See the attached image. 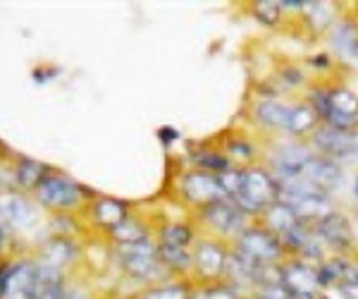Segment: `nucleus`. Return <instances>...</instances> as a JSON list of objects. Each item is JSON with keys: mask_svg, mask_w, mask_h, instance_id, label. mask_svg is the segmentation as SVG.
<instances>
[{"mask_svg": "<svg viewBox=\"0 0 358 299\" xmlns=\"http://www.w3.org/2000/svg\"><path fill=\"white\" fill-rule=\"evenodd\" d=\"M282 197L280 180L273 177L270 172L248 168L239 172V182H236L234 192L229 199L239 206L244 214H265L270 206H275Z\"/></svg>", "mask_w": 358, "mask_h": 299, "instance_id": "obj_1", "label": "nucleus"}, {"mask_svg": "<svg viewBox=\"0 0 358 299\" xmlns=\"http://www.w3.org/2000/svg\"><path fill=\"white\" fill-rule=\"evenodd\" d=\"M313 111L325 120L327 127L334 130H356L358 123V96L349 89L315 91Z\"/></svg>", "mask_w": 358, "mask_h": 299, "instance_id": "obj_2", "label": "nucleus"}, {"mask_svg": "<svg viewBox=\"0 0 358 299\" xmlns=\"http://www.w3.org/2000/svg\"><path fill=\"white\" fill-rule=\"evenodd\" d=\"M282 251H285V244L270 230L246 228L236 237V254L256 266H270V263L280 261Z\"/></svg>", "mask_w": 358, "mask_h": 299, "instance_id": "obj_3", "label": "nucleus"}, {"mask_svg": "<svg viewBox=\"0 0 358 299\" xmlns=\"http://www.w3.org/2000/svg\"><path fill=\"white\" fill-rule=\"evenodd\" d=\"M315 148L330 160H342L358 153V132L356 130H334L327 125H320L313 132Z\"/></svg>", "mask_w": 358, "mask_h": 299, "instance_id": "obj_4", "label": "nucleus"}, {"mask_svg": "<svg viewBox=\"0 0 358 299\" xmlns=\"http://www.w3.org/2000/svg\"><path fill=\"white\" fill-rule=\"evenodd\" d=\"M38 266L34 263H17V266H0V299H31L36 290Z\"/></svg>", "mask_w": 358, "mask_h": 299, "instance_id": "obj_5", "label": "nucleus"}, {"mask_svg": "<svg viewBox=\"0 0 358 299\" xmlns=\"http://www.w3.org/2000/svg\"><path fill=\"white\" fill-rule=\"evenodd\" d=\"M280 285L285 287L287 297L294 299H315L320 290L317 271L301 261H289L280 268Z\"/></svg>", "mask_w": 358, "mask_h": 299, "instance_id": "obj_6", "label": "nucleus"}, {"mask_svg": "<svg viewBox=\"0 0 358 299\" xmlns=\"http://www.w3.org/2000/svg\"><path fill=\"white\" fill-rule=\"evenodd\" d=\"M158 249L148 239L120 244V261L136 278H148L158 271Z\"/></svg>", "mask_w": 358, "mask_h": 299, "instance_id": "obj_7", "label": "nucleus"}, {"mask_svg": "<svg viewBox=\"0 0 358 299\" xmlns=\"http://www.w3.org/2000/svg\"><path fill=\"white\" fill-rule=\"evenodd\" d=\"M182 192L192 204H201V206L227 199V192H224L220 177H215L213 172H189V175H184Z\"/></svg>", "mask_w": 358, "mask_h": 299, "instance_id": "obj_8", "label": "nucleus"}, {"mask_svg": "<svg viewBox=\"0 0 358 299\" xmlns=\"http://www.w3.org/2000/svg\"><path fill=\"white\" fill-rule=\"evenodd\" d=\"M203 221L220 235H236L244 230V211L232 199H220L206 206Z\"/></svg>", "mask_w": 358, "mask_h": 299, "instance_id": "obj_9", "label": "nucleus"}, {"mask_svg": "<svg viewBox=\"0 0 358 299\" xmlns=\"http://www.w3.org/2000/svg\"><path fill=\"white\" fill-rule=\"evenodd\" d=\"M313 158V153L303 146V144H287L280 146L273 153V168L277 172V180H299L303 175V168L308 165V160Z\"/></svg>", "mask_w": 358, "mask_h": 299, "instance_id": "obj_10", "label": "nucleus"}, {"mask_svg": "<svg viewBox=\"0 0 358 299\" xmlns=\"http://www.w3.org/2000/svg\"><path fill=\"white\" fill-rule=\"evenodd\" d=\"M38 199L53 209H72L82 201V189L65 177H43L38 182Z\"/></svg>", "mask_w": 358, "mask_h": 299, "instance_id": "obj_11", "label": "nucleus"}, {"mask_svg": "<svg viewBox=\"0 0 358 299\" xmlns=\"http://www.w3.org/2000/svg\"><path fill=\"white\" fill-rule=\"evenodd\" d=\"M299 180L310 182L313 187L322 189V192L327 194L342 185V168L325 156H313L308 160V165L303 168V175L299 177Z\"/></svg>", "mask_w": 358, "mask_h": 299, "instance_id": "obj_12", "label": "nucleus"}, {"mask_svg": "<svg viewBox=\"0 0 358 299\" xmlns=\"http://www.w3.org/2000/svg\"><path fill=\"white\" fill-rule=\"evenodd\" d=\"M313 228H315V232L320 235L322 242L334 246V249H346V246H351V239H354L346 218L332 214V211L327 216H322L317 223H313Z\"/></svg>", "mask_w": 358, "mask_h": 299, "instance_id": "obj_13", "label": "nucleus"}, {"mask_svg": "<svg viewBox=\"0 0 358 299\" xmlns=\"http://www.w3.org/2000/svg\"><path fill=\"white\" fill-rule=\"evenodd\" d=\"M194 261H196L199 273L203 275L206 280H217V278H222L229 256L224 254L222 246H217L213 242H201L194 254Z\"/></svg>", "mask_w": 358, "mask_h": 299, "instance_id": "obj_14", "label": "nucleus"}, {"mask_svg": "<svg viewBox=\"0 0 358 299\" xmlns=\"http://www.w3.org/2000/svg\"><path fill=\"white\" fill-rule=\"evenodd\" d=\"M34 209L27 199L22 197H3L0 199V230L3 225L24 228L34 221Z\"/></svg>", "mask_w": 358, "mask_h": 299, "instance_id": "obj_15", "label": "nucleus"}, {"mask_svg": "<svg viewBox=\"0 0 358 299\" xmlns=\"http://www.w3.org/2000/svg\"><path fill=\"white\" fill-rule=\"evenodd\" d=\"M289 115H292V106L280 101H263L256 106V120L263 127L270 130H287Z\"/></svg>", "mask_w": 358, "mask_h": 299, "instance_id": "obj_16", "label": "nucleus"}, {"mask_svg": "<svg viewBox=\"0 0 358 299\" xmlns=\"http://www.w3.org/2000/svg\"><path fill=\"white\" fill-rule=\"evenodd\" d=\"M265 218H268V230L273 235H277L280 239L301 223L296 216H294V211L289 209V206L282 204V201H277L275 206H270V209L265 211Z\"/></svg>", "mask_w": 358, "mask_h": 299, "instance_id": "obj_17", "label": "nucleus"}, {"mask_svg": "<svg viewBox=\"0 0 358 299\" xmlns=\"http://www.w3.org/2000/svg\"><path fill=\"white\" fill-rule=\"evenodd\" d=\"M31 299H62V290H60V278H57V268L45 263V266H38L36 273V290H34Z\"/></svg>", "mask_w": 358, "mask_h": 299, "instance_id": "obj_18", "label": "nucleus"}, {"mask_svg": "<svg viewBox=\"0 0 358 299\" xmlns=\"http://www.w3.org/2000/svg\"><path fill=\"white\" fill-rule=\"evenodd\" d=\"M317 113L313 111V106H292L289 123H287V132L292 134H306V132H313L317 127Z\"/></svg>", "mask_w": 358, "mask_h": 299, "instance_id": "obj_19", "label": "nucleus"}, {"mask_svg": "<svg viewBox=\"0 0 358 299\" xmlns=\"http://www.w3.org/2000/svg\"><path fill=\"white\" fill-rule=\"evenodd\" d=\"M96 221L103 223V225H110L115 230L120 223L127 221V209L115 199H101L96 204Z\"/></svg>", "mask_w": 358, "mask_h": 299, "instance_id": "obj_20", "label": "nucleus"}, {"mask_svg": "<svg viewBox=\"0 0 358 299\" xmlns=\"http://www.w3.org/2000/svg\"><path fill=\"white\" fill-rule=\"evenodd\" d=\"M158 256L163 258L170 268H175V271H184V268H189L192 266V258H194L187 249H182V246H165V244H160Z\"/></svg>", "mask_w": 358, "mask_h": 299, "instance_id": "obj_21", "label": "nucleus"}, {"mask_svg": "<svg viewBox=\"0 0 358 299\" xmlns=\"http://www.w3.org/2000/svg\"><path fill=\"white\" fill-rule=\"evenodd\" d=\"M192 230L187 225H167L163 230V235H160V244L165 246H182V249H187L189 244H192Z\"/></svg>", "mask_w": 358, "mask_h": 299, "instance_id": "obj_22", "label": "nucleus"}, {"mask_svg": "<svg viewBox=\"0 0 358 299\" xmlns=\"http://www.w3.org/2000/svg\"><path fill=\"white\" fill-rule=\"evenodd\" d=\"M332 43L337 46V50H342V53H356V48H358V32L354 29V25L337 27V32L332 34Z\"/></svg>", "mask_w": 358, "mask_h": 299, "instance_id": "obj_23", "label": "nucleus"}, {"mask_svg": "<svg viewBox=\"0 0 358 299\" xmlns=\"http://www.w3.org/2000/svg\"><path fill=\"white\" fill-rule=\"evenodd\" d=\"M115 237L120 239V244H127V242H138V239H146V235H143V228L136 225L134 221H124L120 223L117 228L113 230Z\"/></svg>", "mask_w": 358, "mask_h": 299, "instance_id": "obj_24", "label": "nucleus"}, {"mask_svg": "<svg viewBox=\"0 0 358 299\" xmlns=\"http://www.w3.org/2000/svg\"><path fill=\"white\" fill-rule=\"evenodd\" d=\"M41 175H43V170H41V165H36V163H31V160H24V163L17 168V180H20V185H38L41 182Z\"/></svg>", "mask_w": 358, "mask_h": 299, "instance_id": "obj_25", "label": "nucleus"}, {"mask_svg": "<svg viewBox=\"0 0 358 299\" xmlns=\"http://www.w3.org/2000/svg\"><path fill=\"white\" fill-rule=\"evenodd\" d=\"M196 163L201 165V168L206 170H220V172H227V158H222L220 153H201V156H196Z\"/></svg>", "mask_w": 358, "mask_h": 299, "instance_id": "obj_26", "label": "nucleus"}, {"mask_svg": "<svg viewBox=\"0 0 358 299\" xmlns=\"http://www.w3.org/2000/svg\"><path fill=\"white\" fill-rule=\"evenodd\" d=\"M143 299H187V290L177 285L170 287H158V290H151Z\"/></svg>", "mask_w": 358, "mask_h": 299, "instance_id": "obj_27", "label": "nucleus"}, {"mask_svg": "<svg viewBox=\"0 0 358 299\" xmlns=\"http://www.w3.org/2000/svg\"><path fill=\"white\" fill-rule=\"evenodd\" d=\"M72 246H69L67 242H53L50 244V263H53V266L57 268V263H62V261H69V258H72Z\"/></svg>", "mask_w": 358, "mask_h": 299, "instance_id": "obj_28", "label": "nucleus"}, {"mask_svg": "<svg viewBox=\"0 0 358 299\" xmlns=\"http://www.w3.org/2000/svg\"><path fill=\"white\" fill-rule=\"evenodd\" d=\"M206 299H239V297L229 287H213V290L206 292Z\"/></svg>", "mask_w": 358, "mask_h": 299, "instance_id": "obj_29", "label": "nucleus"}, {"mask_svg": "<svg viewBox=\"0 0 358 299\" xmlns=\"http://www.w3.org/2000/svg\"><path fill=\"white\" fill-rule=\"evenodd\" d=\"M62 299H86L82 292H67V295H62Z\"/></svg>", "mask_w": 358, "mask_h": 299, "instance_id": "obj_30", "label": "nucleus"}, {"mask_svg": "<svg viewBox=\"0 0 358 299\" xmlns=\"http://www.w3.org/2000/svg\"><path fill=\"white\" fill-rule=\"evenodd\" d=\"M354 192H356V199H358V180H356V187H354Z\"/></svg>", "mask_w": 358, "mask_h": 299, "instance_id": "obj_31", "label": "nucleus"}, {"mask_svg": "<svg viewBox=\"0 0 358 299\" xmlns=\"http://www.w3.org/2000/svg\"><path fill=\"white\" fill-rule=\"evenodd\" d=\"M0 239H3V235H0Z\"/></svg>", "mask_w": 358, "mask_h": 299, "instance_id": "obj_32", "label": "nucleus"}]
</instances>
